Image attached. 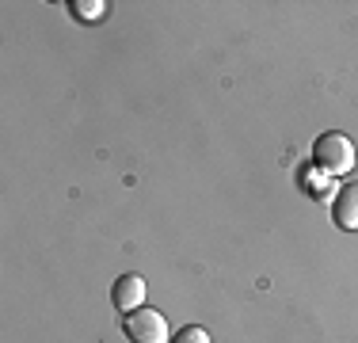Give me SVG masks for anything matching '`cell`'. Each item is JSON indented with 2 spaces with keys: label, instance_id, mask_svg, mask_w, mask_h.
Instances as JSON below:
<instances>
[{
  "label": "cell",
  "instance_id": "obj_1",
  "mask_svg": "<svg viewBox=\"0 0 358 343\" xmlns=\"http://www.w3.org/2000/svg\"><path fill=\"white\" fill-rule=\"evenodd\" d=\"M313 164H317L320 172H328L331 179L336 176H347L355 164H358V149H355V141L347 134H339V130H324L317 141H313Z\"/></svg>",
  "mask_w": 358,
  "mask_h": 343
},
{
  "label": "cell",
  "instance_id": "obj_2",
  "mask_svg": "<svg viewBox=\"0 0 358 343\" xmlns=\"http://www.w3.org/2000/svg\"><path fill=\"white\" fill-rule=\"evenodd\" d=\"M122 336L130 343H172V328L160 309L141 305L134 313H122Z\"/></svg>",
  "mask_w": 358,
  "mask_h": 343
},
{
  "label": "cell",
  "instance_id": "obj_3",
  "mask_svg": "<svg viewBox=\"0 0 358 343\" xmlns=\"http://www.w3.org/2000/svg\"><path fill=\"white\" fill-rule=\"evenodd\" d=\"M145 290H149V282H145V274H118L115 286H110V305L118 309V313H134V309L145 305Z\"/></svg>",
  "mask_w": 358,
  "mask_h": 343
},
{
  "label": "cell",
  "instance_id": "obj_4",
  "mask_svg": "<svg viewBox=\"0 0 358 343\" xmlns=\"http://www.w3.org/2000/svg\"><path fill=\"white\" fill-rule=\"evenodd\" d=\"M297 187H301V191L309 195L313 202H324V206H331V199H336V191H339L336 179H331L328 172H320L313 160L297 168Z\"/></svg>",
  "mask_w": 358,
  "mask_h": 343
},
{
  "label": "cell",
  "instance_id": "obj_5",
  "mask_svg": "<svg viewBox=\"0 0 358 343\" xmlns=\"http://www.w3.org/2000/svg\"><path fill=\"white\" fill-rule=\"evenodd\" d=\"M328 210H331V221H336L339 229L355 233V229H358V183H343V187H339Z\"/></svg>",
  "mask_w": 358,
  "mask_h": 343
},
{
  "label": "cell",
  "instance_id": "obj_6",
  "mask_svg": "<svg viewBox=\"0 0 358 343\" xmlns=\"http://www.w3.org/2000/svg\"><path fill=\"white\" fill-rule=\"evenodd\" d=\"M69 8H73V15L76 20H103V12H107V4L103 0H69Z\"/></svg>",
  "mask_w": 358,
  "mask_h": 343
},
{
  "label": "cell",
  "instance_id": "obj_7",
  "mask_svg": "<svg viewBox=\"0 0 358 343\" xmlns=\"http://www.w3.org/2000/svg\"><path fill=\"white\" fill-rule=\"evenodd\" d=\"M172 343H210V332L206 328H199V324H187V328H179Z\"/></svg>",
  "mask_w": 358,
  "mask_h": 343
}]
</instances>
